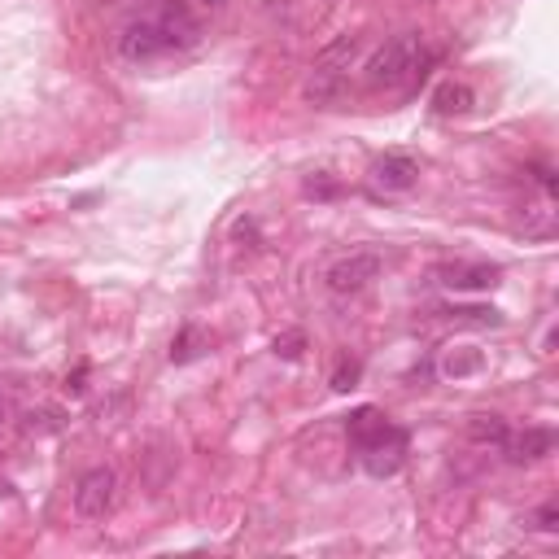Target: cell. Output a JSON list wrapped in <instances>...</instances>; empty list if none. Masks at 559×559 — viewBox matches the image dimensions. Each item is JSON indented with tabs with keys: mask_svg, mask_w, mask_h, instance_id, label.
<instances>
[{
	"mask_svg": "<svg viewBox=\"0 0 559 559\" xmlns=\"http://www.w3.org/2000/svg\"><path fill=\"white\" fill-rule=\"evenodd\" d=\"M428 66V49L420 31H402L394 40H385L380 49L367 57L363 83L367 88H407L411 79H420Z\"/></svg>",
	"mask_w": 559,
	"mask_h": 559,
	"instance_id": "6da1fadb",
	"label": "cell"
},
{
	"mask_svg": "<svg viewBox=\"0 0 559 559\" xmlns=\"http://www.w3.org/2000/svg\"><path fill=\"white\" fill-rule=\"evenodd\" d=\"M197 40V27L188 22L184 14H171V18H136L127 22L123 35H118V53L127 62H153V57L171 53V49H184V44Z\"/></svg>",
	"mask_w": 559,
	"mask_h": 559,
	"instance_id": "7a4b0ae2",
	"label": "cell"
},
{
	"mask_svg": "<svg viewBox=\"0 0 559 559\" xmlns=\"http://www.w3.org/2000/svg\"><path fill=\"white\" fill-rule=\"evenodd\" d=\"M354 446H359V459L372 477H394L402 468V459H407V433L394 428L389 420H380L372 433H363Z\"/></svg>",
	"mask_w": 559,
	"mask_h": 559,
	"instance_id": "3957f363",
	"label": "cell"
},
{
	"mask_svg": "<svg viewBox=\"0 0 559 559\" xmlns=\"http://www.w3.org/2000/svg\"><path fill=\"white\" fill-rule=\"evenodd\" d=\"M114 498H118L114 468H88L75 485V511L83 520H105L110 507H114Z\"/></svg>",
	"mask_w": 559,
	"mask_h": 559,
	"instance_id": "277c9868",
	"label": "cell"
},
{
	"mask_svg": "<svg viewBox=\"0 0 559 559\" xmlns=\"http://www.w3.org/2000/svg\"><path fill=\"white\" fill-rule=\"evenodd\" d=\"M376 276H380V258L372 254V249H354V254L337 258V263L328 267L324 280H328V289L337 297H354V293H363Z\"/></svg>",
	"mask_w": 559,
	"mask_h": 559,
	"instance_id": "5b68a950",
	"label": "cell"
},
{
	"mask_svg": "<svg viewBox=\"0 0 559 559\" xmlns=\"http://www.w3.org/2000/svg\"><path fill=\"white\" fill-rule=\"evenodd\" d=\"M433 280L442 284V289H455V293H477V289H494L498 267L494 263H437Z\"/></svg>",
	"mask_w": 559,
	"mask_h": 559,
	"instance_id": "8992f818",
	"label": "cell"
},
{
	"mask_svg": "<svg viewBox=\"0 0 559 559\" xmlns=\"http://www.w3.org/2000/svg\"><path fill=\"white\" fill-rule=\"evenodd\" d=\"M346 83H350V66H328V62H315L311 66V75H306V88H302V97L311 101V105H332L346 92Z\"/></svg>",
	"mask_w": 559,
	"mask_h": 559,
	"instance_id": "52a82bcc",
	"label": "cell"
},
{
	"mask_svg": "<svg viewBox=\"0 0 559 559\" xmlns=\"http://www.w3.org/2000/svg\"><path fill=\"white\" fill-rule=\"evenodd\" d=\"M372 180L385 188V193H407V188H415V180H420V162L407 158V153H385V158L376 162Z\"/></svg>",
	"mask_w": 559,
	"mask_h": 559,
	"instance_id": "ba28073f",
	"label": "cell"
},
{
	"mask_svg": "<svg viewBox=\"0 0 559 559\" xmlns=\"http://www.w3.org/2000/svg\"><path fill=\"white\" fill-rule=\"evenodd\" d=\"M551 446H555V433L551 428H525V433H507V463H533V459H542V455H551Z\"/></svg>",
	"mask_w": 559,
	"mask_h": 559,
	"instance_id": "9c48e42d",
	"label": "cell"
},
{
	"mask_svg": "<svg viewBox=\"0 0 559 559\" xmlns=\"http://www.w3.org/2000/svg\"><path fill=\"white\" fill-rule=\"evenodd\" d=\"M507 433H511V428H507L503 415H485L481 411V415H472V420H468V437L477 446H503Z\"/></svg>",
	"mask_w": 559,
	"mask_h": 559,
	"instance_id": "30bf717a",
	"label": "cell"
},
{
	"mask_svg": "<svg viewBox=\"0 0 559 559\" xmlns=\"http://www.w3.org/2000/svg\"><path fill=\"white\" fill-rule=\"evenodd\" d=\"M472 101H477V97H472L468 83H442V88L433 92V110L446 114V118H450V114H468Z\"/></svg>",
	"mask_w": 559,
	"mask_h": 559,
	"instance_id": "8fae6325",
	"label": "cell"
},
{
	"mask_svg": "<svg viewBox=\"0 0 559 559\" xmlns=\"http://www.w3.org/2000/svg\"><path fill=\"white\" fill-rule=\"evenodd\" d=\"M477 367H481V354H455V350H450L446 363H442V372L446 376H468V372H477Z\"/></svg>",
	"mask_w": 559,
	"mask_h": 559,
	"instance_id": "7c38bea8",
	"label": "cell"
},
{
	"mask_svg": "<svg viewBox=\"0 0 559 559\" xmlns=\"http://www.w3.org/2000/svg\"><path fill=\"white\" fill-rule=\"evenodd\" d=\"M450 319H463V324H498V311H485V306H450Z\"/></svg>",
	"mask_w": 559,
	"mask_h": 559,
	"instance_id": "4fadbf2b",
	"label": "cell"
},
{
	"mask_svg": "<svg viewBox=\"0 0 559 559\" xmlns=\"http://www.w3.org/2000/svg\"><path fill=\"white\" fill-rule=\"evenodd\" d=\"M359 372H363V367L359 363H341L337 367V372H332V389H341V394H346V389H354V380H359Z\"/></svg>",
	"mask_w": 559,
	"mask_h": 559,
	"instance_id": "5bb4252c",
	"label": "cell"
},
{
	"mask_svg": "<svg viewBox=\"0 0 559 559\" xmlns=\"http://www.w3.org/2000/svg\"><path fill=\"white\" fill-rule=\"evenodd\" d=\"M555 520H559V503H542L538 511H533L529 525H533V529H542V533H551V529H559Z\"/></svg>",
	"mask_w": 559,
	"mask_h": 559,
	"instance_id": "9a60e30c",
	"label": "cell"
},
{
	"mask_svg": "<svg viewBox=\"0 0 559 559\" xmlns=\"http://www.w3.org/2000/svg\"><path fill=\"white\" fill-rule=\"evenodd\" d=\"M302 346H306L302 332H284V337H276V354H284V359H297Z\"/></svg>",
	"mask_w": 559,
	"mask_h": 559,
	"instance_id": "2e32d148",
	"label": "cell"
},
{
	"mask_svg": "<svg viewBox=\"0 0 559 559\" xmlns=\"http://www.w3.org/2000/svg\"><path fill=\"white\" fill-rule=\"evenodd\" d=\"M197 341H201V337H197V332H193V328H188V332H184V337H180V341H175V350H171V359H175V363H184V359H193V354H197Z\"/></svg>",
	"mask_w": 559,
	"mask_h": 559,
	"instance_id": "e0dca14e",
	"label": "cell"
},
{
	"mask_svg": "<svg viewBox=\"0 0 559 559\" xmlns=\"http://www.w3.org/2000/svg\"><path fill=\"white\" fill-rule=\"evenodd\" d=\"M306 193H311V197H332V193H337V184H328V180H306Z\"/></svg>",
	"mask_w": 559,
	"mask_h": 559,
	"instance_id": "ac0fdd59",
	"label": "cell"
},
{
	"mask_svg": "<svg viewBox=\"0 0 559 559\" xmlns=\"http://www.w3.org/2000/svg\"><path fill=\"white\" fill-rule=\"evenodd\" d=\"M533 175H538V184L546 188V193H555V175L546 171V166H538V171H533Z\"/></svg>",
	"mask_w": 559,
	"mask_h": 559,
	"instance_id": "d6986e66",
	"label": "cell"
},
{
	"mask_svg": "<svg viewBox=\"0 0 559 559\" xmlns=\"http://www.w3.org/2000/svg\"><path fill=\"white\" fill-rule=\"evenodd\" d=\"M9 415H14V407H9V402H5V398H0V428H5V424H9Z\"/></svg>",
	"mask_w": 559,
	"mask_h": 559,
	"instance_id": "ffe728a7",
	"label": "cell"
},
{
	"mask_svg": "<svg viewBox=\"0 0 559 559\" xmlns=\"http://www.w3.org/2000/svg\"><path fill=\"white\" fill-rule=\"evenodd\" d=\"M206 5H223V0H206Z\"/></svg>",
	"mask_w": 559,
	"mask_h": 559,
	"instance_id": "44dd1931",
	"label": "cell"
}]
</instances>
